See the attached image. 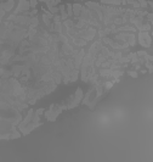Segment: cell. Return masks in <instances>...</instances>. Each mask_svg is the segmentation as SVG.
Here are the masks:
<instances>
[{
  "label": "cell",
  "mask_w": 153,
  "mask_h": 162,
  "mask_svg": "<svg viewBox=\"0 0 153 162\" xmlns=\"http://www.w3.org/2000/svg\"><path fill=\"white\" fill-rule=\"evenodd\" d=\"M35 5H37V0H30V6L34 7Z\"/></svg>",
  "instance_id": "obj_2"
},
{
  "label": "cell",
  "mask_w": 153,
  "mask_h": 162,
  "mask_svg": "<svg viewBox=\"0 0 153 162\" xmlns=\"http://www.w3.org/2000/svg\"><path fill=\"white\" fill-rule=\"evenodd\" d=\"M140 43L143 46H149L151 45V38L148 37V33H146V32L140 33Z\"/></svg>",
  "instance_id": "obj_1"
}]
</instances>
